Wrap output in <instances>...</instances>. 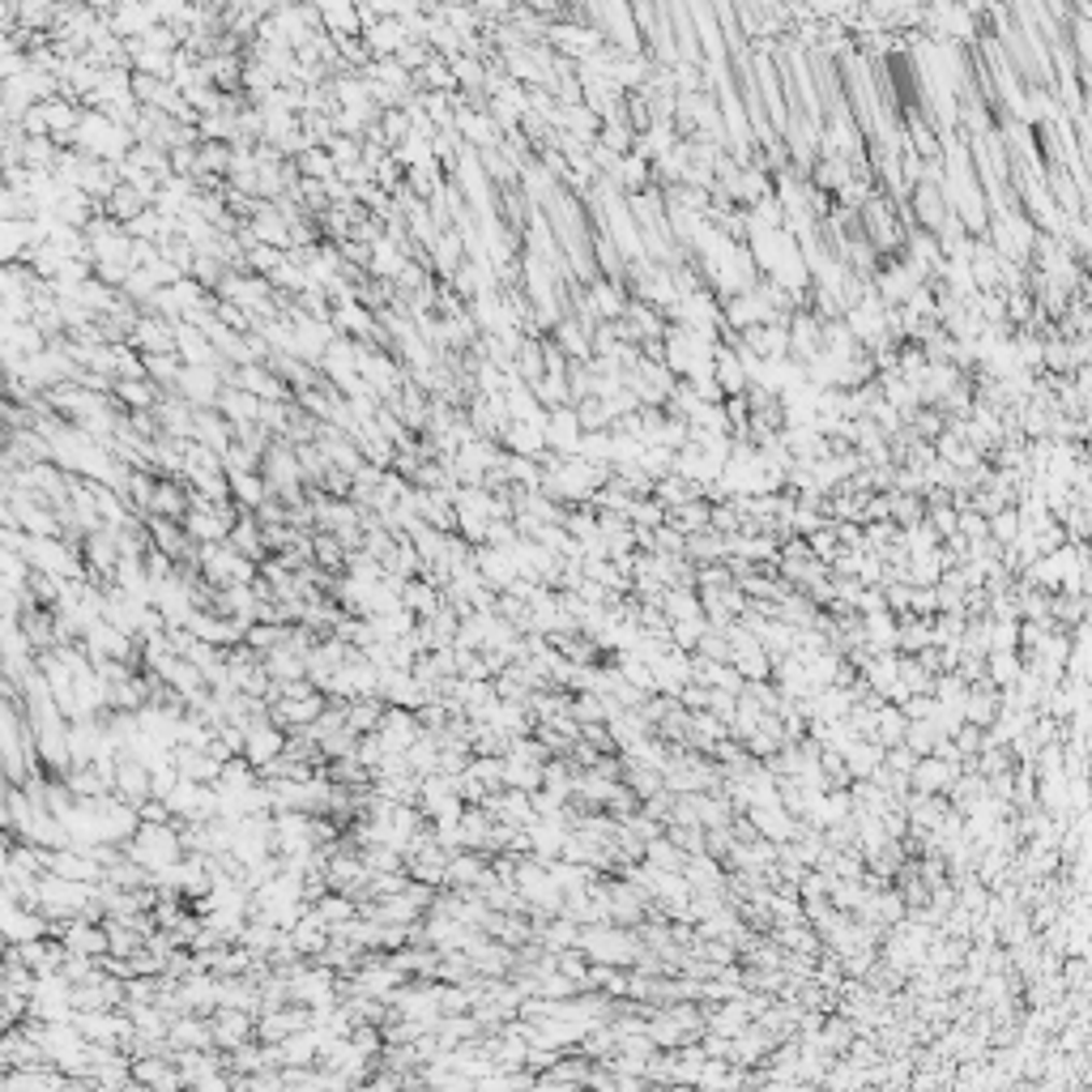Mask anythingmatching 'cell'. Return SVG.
Listing matches in <instances>:
<instances>
[{
  "instance_id": "1",
  "label": "cell",
  "mask_w": 1092,
  "mask_h": 1092,
  "mask_svg": "<svg viewBox=\"0 0 1092 1092\" xmlns=\"http://www.w3.org/2000/svg\"><path fill=\"white\" fill-rule=\"evenodd\" d=\"M124 850H128L132 862H141L150 875L175 866V862L188 853L184 850V837H180V820H171V824H141L137 837L124 841Z\"/></svg>"
},
{
  "instance_id": "18",
  "label": "cell",
  "mask_w": 1092,
  "mask_h": 1092,
  "mask_svg": "<svg viewBox=\"0 0 1092 1092\" xmlns=\"http://www.w3.org/2000/svg\"><path fill=\"white\" fill-rule=\"evenodd\" d=\"M184 359L180 355H145V371H150V380L154 384H162L167 393H175V384H180V375H184Z\"/></svg>"
},
{
  "instance_id": "8",
  "label": "cell",
  "mask_w": 1092,
  "mask_h": 1092,
  "mask_svg": "<svg viewBox=\"0 0 1092 1092\" xmlns=\"http://www.w3.org/2000/svg\"><path fill=\"white\" fill-rule=\"evenodd\" d=\"M171 1050H218L214 1046V1020L201 1011H180L171 1020Z\"/></svg>"
},
{
  "instance_id": "14",
  "label": "cell",
  "mask_w": 1092,
  "mask_h": 1092,
  "mask_svg": "<svg viewBox=\"0 0 1092 1092\" xmlns=\"http://www.w3.org/2000/svg\"><path fill=\"white\" fill-rule=\"evenodd\" d=\"M231 499L240 508H247V512H256V508H265L273 499V486H269V479L260 470H240V474H231Z\"/></svg>"
},
{
  "instance_id": "4",
  "label": "cell",
  "mask_w": 1092,
  "mask_h": 1092,
  "mask_svg": "<svg viewBox=\"0 0 1092 1092\" xmlns=\"http://www.w3.org/2000/svg\"><path fill=\"white\" fill-rule=\"evenodd\" d=\"M0 926H4V939H9V944H26V939L52 935V918H47L43 909H34V905H22V900H4Z\"/></svg>"
},
{
  "instance_id": "11",
  "label": "cell",
  "mask_w": 1092,
  "mask_h": 1092,
  "mask_svg": "<svg viewBox=\"0 0 1092 1092\" xmlns=\"http://www.w3.org/2000/svg\"><path fill=\"white\" fill-rule=\"evenodd\" d=\"M419 734H423V722H419V713H414V709H401V705H388V709H384L380 738H384L393 751H406Z\"/></svg>"
},
{
  "instance_id": "13",
  "label": "cell",
  "mask_w": 1092,
  "mask_h": 1092,
  "mask_svg": "<svg viewBox=\"0 0 1092 1092\" xmlns=\"http://www.w3.org/2000/svg\"><path fill=\"white\" fill-rule=\"evenodd\" d=\"M112 397H116V406H124V410H154V406L167 397V388L154 384L150 375H137V380H116Z\"/></svg>"
},
{
  "instance_id": "12",
  "label": "cell",
  "mask_w": 1092,
  "mask_h": 1092,
  "mask_svg": "<svg viewBox=\"0 0 1092 1092\" xmlns=\"http://www.w3.org/2000/svg\"><path fill=\"white\" fill-rule=\"evenodd\" d=\"M364 39H367V47H371V56H397V52L410 43V30H406L401 17H380V22L367 26Z\"/></svg>"
},
{
  "instance_id": "9",
  "label": "cell",
  "mask_w": 1092,
  "mask_h": 1092,
  "mask_svg": "<svg viewBox=\"0 0 1092 1092\" xmlns=\"http://www.w3.org/2000/svg\"><path fill=\"white\" fill-rule=\"evenodd\" d=\"M542 781H547V764L542 760H534V755H525L516 747L504 751V785L534 794V790H542Z\"/></svg>"
},
{
  "instance_id": "15",
  "label": "cell",
  "mask_w": 1092,
  "mask_h": 1092,
  "mask_svg": "<svg viewBox=\"0 0 1092 1092\" xmlns=\"http://www.w3.org/2000/svg\"><path fill=\"white\" fill-rule=\"evenodd\" d=\"M141 210H150V201H145V193H141V188H132L128 180H120V184H116V193L103 201V214H112V218L124 223V227H128Z\"/></svg>"
},
{
  "instance_id": "6",
  "label": "cell",
  "mask_w": 1092,
  "mask_h": 1092,
  "mask_svg": "<svg viewBox=\"0 0 1092 1092\" xmlns=\"http://www.w3.org/2000/svg\"><path fill=\"white\" fill-rule=\"evenodd\" d=\"M210 1020H214V1046H218L223 1054L240 1050L243 1041H252V1037H256V1011H243V1007H218Z\"/></svg>"
},
{
  "instance_id": "5",
  "label": "cell",
  "mask_w": 1092,
  "mask_h": 1092,
  "mask_svg": "<svg viewBox=\"0 0 1092 1092\" xmlns=\"http://www.w3.org/2000/svg\"><path fill=\"white\" fill-rule=\"evenodd\" d=\"M286 738H290V734H286V729L278 726L273 718H256V722L247 726V742H243V755H247V760H252V764H256V768L265 772V768H269V764H273V760H278V755L286 751Z\"/></svg>"
},
{
  "instance_id": "17",
  "label": "cell",
  "mask_w": 1092,
  "mask_h": 1092,
  "mask_svg": "<svg viewBox=\"0 0 1092 1092\" xmlns=\"http://www.w3.org/2000/svg\"><path fill=\"white\" fill-rule=\"evenodd\" d=\"M295 162H299V171H303L308 180H334V175H338V158H334L329 145H312V150H303Z\"/></svg>"
},
{
  "instance_id": "7",
  "label": "cell",
  "mask_w": 1092,
  "mask_h": 1092,
  "mask_svg": "<svg viewBox=\"0 0 1092 1092\" xmlns=\"http://www.w3.org/2000/svg\"><path fill=\"white\" fill-rule=\"evenodd\" d=\"M132 1080H137V1089H158V1092L184 1089V1076H180V1067H175V1054H141V1059H132Z\"/></svg>"
},
{
  "instance_id": "3",
  "label": "cell",
  "mask_w": 1092,
  "mask_h": 1092,
  "mask_svg": "<svg viewBox=\"0 0 1092 1092\" xmlns=\"http://www.w3.org/2000/svg\"><path fill=\"white\" fill-rule=\"evenodd\" d=\"M223 388H227L223 367H184V375H180V384H175V393H180L184 401H193L197 410H214L218 397H223Z\"/></svg>"
},
{
  "instance_id": "16",
  "label": "cell",
  "mask_w": 1092,
  "mask_h": 1092,
  "mask_svg": "<svg viewBox=\"0 0 1092 1092\" xmlns=\"http://www.w3.org/2000/svg\"><path fill=\"white\" fill-rule=\"evenodd\" d=\"M384 696H359V700H346V726L355 734H375L380 722H384Z\"/></svg>"
},
{
  "instance_id": "2",
  "label": "cell",
  "mask_w": 1092,
  "mask_h": 1092,
  "mask_svg": "<svg viewBox=\"0 0 1092 1092\" xmlns=\"http://www.w3.org/2000/svg\"><path fill=\"white\" fill-rule=\"evenodd\" d=\"M581 952L598 965H632V956L640 948L627 931H614L610 922H590V926H581Z\"/></svg>"
},
{
  "instance_id": "10",
  "label": "cell",
  "mask_w": 1092,
  "mask_h": 1092,
  "mask_svg": "<svg viewBox=\"0 0 1092 1092\" xmlns=\"http://www.w3.org/2000/svg\"><path fill=\"white\" fill-rule=\"evenodd\" d=\"M286 935H290V944H295V948H299L308 961H316V956H321V952L334 944V931H329V926L316 918V909H312V905H308V913H303V918H299V922H295Z\"/></svg>"
}]
</instances>
